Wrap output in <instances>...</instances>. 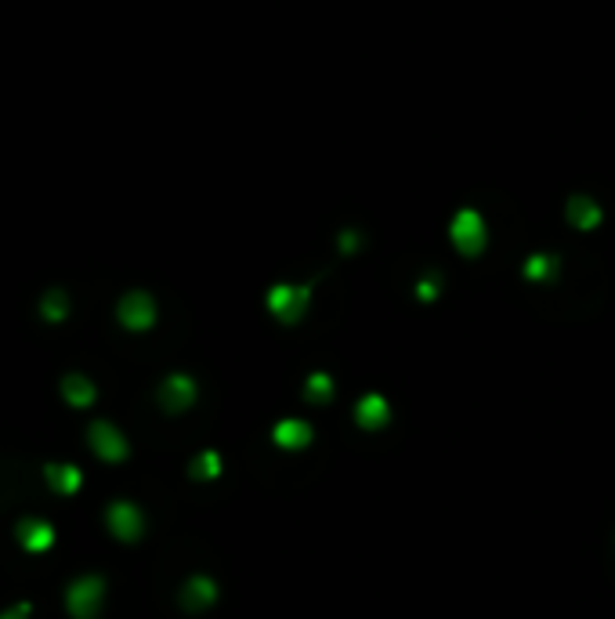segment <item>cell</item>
I'll use <instances>...</instances> for the list:
<instances>
[{"label": "cell", "mask_w": 615, "mask_h": 619, "mask_svg": "<svg viewBox=\"0 0 615 619\" xmlns=\"http://www.w3.org/2000/svg\"><path fill=\"white\" fill-rule=\"evenodd\" d=\"M445 247L467 265H482L496 250V232L482 207H456L445 221Z\"/></svg>", "instance_id": "obj_1"}, {"label": "cell", "mask_w": 615, "mask_h": 619, "mask_svg": "<svg viewBox=\"0 0 615 619\" xmlns=\"http://www.w3.org/2000/svg\"><path fill=\"white\" fill-rule=\"evenodd\" d=\"M315 294H319V283H312V279H272L261 290V308L279 330H297L312 315Z\"/></svg>", "instance_id": "obj_2"}, {"label": "cell", "mask_w": 615, "mask_h": 619, "mask_svg": "<svg viewBox=\"0 0 615 619\" xmlns=\"http://www.w3.org/2000/svg\"><path fill=\"white\" fill-rule=\"evenodd\" d=\"M561 225L565 232L572 236H583V239H594V236H605L608 225H612V210L601 196L594 192H572L565 203H561Z\"/></svg>", "instance_id": "obj_3"}, {"label": "cell", "mask_w": 615, "mask_h": 619, "mask_svg": "<svg viewBox=\"0 0 615 619\" xmlns=\"http://www.w3.org/2000/svg\"><path fill=\"white\" fill-rule=\"evenodd\" d=\"M116 319L131 334H149L152 326H156V319H160V305H156V297L149 290H127L116 301Z\"/></svg>", "instance_id": "obj_4"}, {"label": "cell", "mask_w": 615, "mask_h": 619, "mask_svg": "<svg viewBox=\"0 0 615 619\" xmlns=\"http://www.w3.org/2000/svg\"><path fill=\"white\" fill-rule=\"evenodd\" d=\"M105 605V580L95 576V572H87L80 580L69 583L66 591V612L73 619H98Z\"/></svg>", "instance_id": "obj_5"}, {"label": "cell", "mask_w": 615, "mask_h": 619, "mask_svg": "<svg viewBox=\"0 0 615 619\" xmlns=\"http://www.w3.org/2000/svg\"><path fill=\"white\" fill-rule=\"evenodd\" d=\"M391 417H395V410H391V399L384 391H362L351 406V424L366 435H380L384 428H391Z\"/></svg>", "instance_id": "obj_6"}, {"label": "cell", "mask_w": 615, "mask_h": 619, "mask_svg": "<svg viewBox=\"0 0 615 619\" xmlns=\"http://www.w3.org/2000/svg\"><path fill=\"white\" fill-rule=\"evenodd\" d=\"M199 399V384L196 377L189 373H167L156 388V402L163 406V413H171V417H181V413H189Z\"/></svg>", "instance_id": "obj_7"}, {"label": "cell", "mask_w": 615, "mask_h": 619, "mask_svg": "<svg viewBox=\"0 0 615 619\" xmlns=\"http://www.w3.org/2000/svg\"><path fill=\"white\" fill-rule=\"evenodd\" d=\"M87 446H91V453H95L98 460H105V464H120V460L131 457V442H127V435L116 428L113 420H95V424L87 428Z\"/></svg>", "instance_id": "obj_8"}, {"label": "cell", "mask_w": 615, "mask_h": 619, "mask_svg": "<svg viewBox=\"0 0 615 619\" xmlns=\"http://www.w3.org/2000/svg\"><path fill=\"white\" fill-rule=\"evenodd\" d=\"M268 439L279 453H308L315 446V424L304 417H279L268 431Z\"/></svg>", "instance_id": "obj_9"}, {"label": "cell", "mask_w": 615, "mask_h": 619, "mask_svg": "<svg viewBox=\"0 0 615 619\" xmlns=\"http://www.w3.org/2000/svg\"><path fill=\"white\" fill-rule=\"evenodd\" d=\"M105 525L120 543H138L145 536V511L134 500H113L105 511Z\"/></svg>", "instance_id": "obj_10"}, {"label": "cell", "mask_w": 615, "mask_h": 619, "mask_svg": "<svg viewBox=\"0 0 615 619\" xmlns=\"http://www.w3.org/2000/svg\"><path fill=\"white\" fill-rule=\"evenodd\" d=\"M221 598V587L214 576H207V572H196V576H189V580L181 583L178 591V605L185 612H192V616H199V612L214 609Z\"/></svg>", "instance_id": "obj_11"}, {"label": "cell", "mask_w": 615, "mask_h": 619, "mask_svg": "<svg viewBox=\"0 0 615 619\" xmlns=\"http://www.w3.org/2000/svg\"><path fill=\"white\" fill-rule=\"evenodd\" d=\"M15 536H19L22 551H29V554H44L55 547V525L44 522V518H22V522L15 525Z\"/></svg>", "instance_id": "obj_12"}, {"label": "cell", "mask_w": 615, "mask_h": 619, "mask_svg": "<svg viewBox=\"0 0 615 619\" xmlns=\"http://www.w3.org/2000/svg\"><path fill=\"white\" fill-rule=\"evenodd\" d=\"M62 399H66L73 410H87V406H95L98 402V388L91 377H84V373H66V377H62Z\"/></svg>", "instance_id": "obj_13"}, {"label": "cell", "mask_w": 615, "mask_h": 619, "mask_svg": "<svg viewBox=\"0 0 615 619\" xmlns=\"http://www.w3.org/2000/svg\"><path fill=\"white\" fill-rule=\"evenodd\" d=\"M44 482H48V489H55L58 496H73L76 489L84 486V471L76 464H48L44 467Z\"/></svg>", "instance_id": "obj_14"}, {"label": "cell", "mask_w": 615, "mask_h": 619, "mask_svg": "<svg viewBox=\"0 0 615 619\" xmlns=\"http://www.w3.org/2000/svg\"><path fill=\"white\" fill-rule=\"evenodd\" d=\"M225 475V460L218 449H199L196 457L189 460V478L192 482H218Z\"/></svg>", "instance_id": "obj_15"}, {"label": "cell", "mask_w": 615, "mask_h": 619, "mask_svg": "<svg viewBox=\"0 0 615 619\" xmlns=\"http://www.w3.org/2000/svg\"><path fill=\"white\" fill-rule=\"evenodd\" d=\"M333 395H337V381H333V373L312 370L308 377H304V399L312 402V406H330Z\"/></svg>", "instance_id": "obj_16"}, {"label": "cell", "mask_w": 615, "mask_h": 619, "mask_svg": "<svg viewBox=\"0 0 615 619\" xmlns=\"http://www.w3.org/2000/svg\"><path fill=\"white\" fill-rule=\"evenodd\" d=\"M69 294L62 290V286H51L48 294L40 297V315L48 319V323H66L69 319Z\"/></svg>", "instance_id": "obj_17"}, {"label": "cell", "mask_w": 615, "mask_h": 619, "mask_svg": "<svg viewBox=\"0 0 615 619\" xmlns=\"http://www.w3.org/2000/svg\"><path fill=\"white\" fill-rule=\"evenodd\" d=\"M33 616V605L29 601H19V605H11V609L0 612V619H29Z\"/></svg>", "instance_id": "obj_18"}]
</instances>
